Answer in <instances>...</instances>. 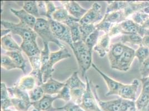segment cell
<instances>
[{"label": "cell", "instance_id": "44", "mask_svg": "<svg viewBox=\"0 0 149 111\" xmlns=\"http://www.w3.org/2000/svg\"><path fill=\"white\" fill-rule=\"evenodd\" d=\"M45 4L46 7V17L47 19H52V16L54 13L57 10L56 7L52 1H46Z\"/></svg>", "mask_w": 149, "mask_h": 111}, {"label": "cell", "instance_id": "47", "mask_svg": "<svg viewBox=\"0 0 149 111\" xmlns=\"http://www.w3.org/2000/svg\"><path fill=\"white\" fill-rule=\"evenodd\" d=\"M142 45L149 49V36H145L143 37Z\"/></svg>", "mask_w": 149, "mask_h": 111}, {"label": "cell", "instance_id": "3", "mask_svg": "<svg viewBox=\"0 0 149 111\" xmlns=\"http://www.w3.org/2000/svg\"><path fill=\"white\" fill-rule=\"evenodd\" d=\"M1 24L5 29L9 30L13 34L19 36L22 38V41H36L37 40V35L33 29L20 22L18 24H15L1 20Z\"/></svg>", "mask_w": 149, "mask_h": 111}, {"label": "cell", "instance_id": "8", "mask_svg": "<svg viewBox=\"0 0 149 111\" xmlns=\"http://www.w3.org/2000/svg\"><path fill=\"white\" fill-rule=\"evenodd\" d=\"M104 17L101 11V6L99 3L95 2L91 8L80 19L79 23L81 25H95L99 21H102Z\"/></svg>", "mask_w": 149, "mask_h": 111}, {"label": "cell", "instance_id": "26", "mask_svg": "<svg viewBox=\"0 0 149 111\" xmlns=\"http://www.w3.org/2000/svg\"><path fill=\"white\" fill-rule=\"evenodd\" d=\"M8 89L4 82L1 83V105L3 110H6L8 107L13 105Z\"/></svg>", "mask_w": 149, "mask_h": 111}, {"label": "cell", "instance_id": "17", "mask_svg": "<svg viewBox=\"0 0 149 111\" xmlns=\"http://www.w3.org/2000/svg\"><path fill=\"white\" fill-rule=\"evenodd\" d=\"M10 11L19 19L21 23L33 29L37 21V19L36 17L27 12L24 9L18 10L11 8Z\"/></svg>", "mask_w": 149, "mask_h": 111}, {"label": "cell", "instance_id": "35", "mask_svg": "<svg viewBox=\"0 0 149 111\" xmlns=\"http://www.w3.org/2000/svg\"><path fill=\"white\" fill-rule=\"evenodd\" d=\"M29 94L31 102H36L42 99L45 94L41 86H37L29 92Z\"/></svg>", "mask_w": 149, "mask_h": 111}, {"label": "cell", "instance_id": "11", "mask_svg": "<svg viewBox=\"0 0 149 111\" xmlns=\"http://www.w3.org/2000/svg\"><path fill=\"white\" fill-rule=\"evenodd\" d=\"M92 66L99 74L104 79L106 82V83L109 88V91L106 93V96H110L111 95H118L119 92L120 91V89L123 86L124 84L118 82L116 80H115L113 79L106 75L104 73H103L101 70H100L99 68L97 67V66L93 63Z\"/></svg>", "mask_w": 149, "mask_h": 111}, {"label": "cell", "instance_id": "40", "mask_svg": "<svg viewBox=\"0 0 149 111\" xmlns=\"http://www.w3.org/2000/svg\"><path fill=\"white\" fill-rule=\"evenodd\" d=\"M56 97L57 99H62L65 101L70 102V101H71V97L70 88L65 85L62 89L56 95Z\"/></svg>", "mask_w": 149, "mask_h": 111}, {"label": "cell", "instance_id": "28", "mask_svg": "<svg viewBox=\"0 0 149 111\" xmlns=\"http://www.w3.org/2000/svg\"><path fill=\"white\" fill-rule=\"evenodd\" d=\"M65 85L70 88V89L74 88H86V84H85L81 81L79 77L77 72H74L71 76L68 78V80L65 82Z\"/></svg>", "mask_w": 149, "mask_h": 111}, {"label": "cell", "instance_id": "22", "mask_svg": "<svg viewBox=\"0 0 149 111\" xmlns=\"http://www.w3.org/2000/svg\"><path fill=\"white\" fill-rule=\"evenodd\" d=\"M57 99V97H53L52 95L45 94L43 98L36 102H32V105L35 107L37 111L51 110L52 108V102Z\"/></svg>", "mask_w": 149, "mask_h": 111}, {"label": "cell", "instance_id": "5", "mask_svg": "<svg viewBox=\"0 0 149 111\" xmlns=\"http://www.w3.org/2000/svg\"><path fill=\"white\" fill-rule=\"evenodd\" d=\"M50 22V27L55 37L57 40H61L68 43L71 49L74 50V43L71 32L68 26L64 24L58 22L52 19H47Z\"/></svg>", "mask_w": 149, "mask_h": 111}, {"label": "cell", "instance_id": "7", "mask_svg": "<svg viewBox=\"0 0 149 111\" xmlns=\"http://www.w3.org/2000/svg\"><path fill=\"white\" fill-rule=\"evenodd\" d=\"M85 80L86 82V89L80 106L86 111H100L91 88V82L89 81L86 76H85Z\"/></svg>", "mask_w": 149, "mask_h": 111}, {"label": "cell", "instance_id": "15", "mask_svg": "<svg viewBox=\"0 0 149 111\" xmlns=\"http://www.w3.org/2000/svg\"><path fill=\"white\" fill-rule=\"evenodd\" d=\"M110 36L108 33H105L99 38L97 42L93 48V51L96 52L100 57H104L110 49Z\"/></svg>", "mask_w": 149, "mask_h": 111}, {"label": "cell", "instance_id": "32", "mask_svg": "<svg viewBox=\"0 0 149 111\" xmlns=\"http://www.w3.org/2000/svg\"><path fill=\"white\" fill-rule=\"evenodd\" d=\"M7 89L10 95L13 96V98L25 99L26 101H31L28 92L22 91L18 88L17 87L15 86V85L11 87L7 88Z\"/></svg>", "mask_w": 149, "mask_h": 111}, {"label": "cell", "instance_id": "41", "mask_svg": "<svg viewBox=\"0 0 149 111\" xmlns=\"http://www.w3.org/2000/svg\"><path fill=\"white\" fill-rule=\"evenodd\" d=\"M149 17L148 15L139 11L136 12L132 15V20H133L137 24L140 26Z\"/></svg>", "mask_w": 149, "mask_h": 111}, {"label": "cell", "instance_id": "9", "mask_svg": "<svg viewBox=\"0 0 149 111\" xmlns=\"http://www.w3.org/2000/svg\"><path fill=\"white\" fill-rule=\"evenodd\" d=\"M135 57V51L127 46L119 59L115 69L124 72L128 71Z\"/></svg>", "mask_w": 149, "mask_h": 111}, {"label": "cell", "instance_id": "19", "mask_svg": "<svg viewBox=\"0 0 149 111\" xmlns=\"http://www.w3.org/2000/svg\"><path fill=\"white\" fill-rule=\"evenodd\" d=\"M120 33L123 35L138 34L139 33L140 25L136 24L132 19H126L120 24H118Z\"/></svg>", "mask_w": 149, "mask_h": 111}, {"label": "cell", "instance_id": "18", "mask_svg": "<svg viewBox=\"0 0 149 111\" xmlns=\"http://www.w3.org/2000/svg\"><path fill=\"white\" fill-rule=\"evenodd\" d=\"M80 20L72 16H70L68 21L65 24L70 28L73 43L78 42L81 40V32L80 30Z\"/></svg>", "mask_w": 149, "mask_h": 111}, {"label": "cell", "instance_id": "37", "mask_svg": "<svg viewBox=\"0 0 149 111\" xmlns=\"http://www.w3.org/2000/svg\"><path fill=\"white\" fill-rule=\"evenodd\" d=\"M1 66L7 71L12 70L17 68L16 65L13 62V60L6 55H1Z\"/></svg>", "mask_w": 149, "mask_h": 111}, {"label": "cell", "instance_id": "24", "mask_svg": "<svg viewBox=\"0 0 149 111\" xmlns=\"http://www.w3.org/2000/svg\"><path fill=\"white\" fill-rule=\"evenodd\" d=\"M5 55L9 56L15 63L16 65L17 68L21 69L24 73L26 74V61L22 55V51H14V52H6Z\"/></svg>", "mask_w": 149, "mask_h": 111}, {"label": "cell", "instance_id": "27", "mask_svg": "<svg viewBox=\"0 0 149 111\" xmlns=\"http://www.w3.org/2000/svg\"><path fill=\"white\" fill-rule=\"evenodd\" d=\"M44 43V48L41 52V72L44 74L47 71L49 66L50 52L49 47V43Z\"/></svg>", "mask_w": 149, "mask_h": 111}, {"label": "cell", "instance_id": "45", "mask_svg": "<svg viewBox=\"0 0 149 111\" xmlns=\"http://www.w3.org/2000/svg\"><path fill=\"white\" fill-rule=\"evenodd\" d=\"M58 109H62L66 111H83L79 105H76L72 102H69L65 107Z\"/></svg>", "mask_w": 149, "mask_h": 111}, {"label": "cell", "instance_id": "31", "mask_svg": "<svg viewBox=\"0 0 149 111\" xmlns=\"http://www.w3.org/2000/svg\"><path fill=\"white\" fill-rule=\"evenodd\" d=\"M23 9L36 19L41 18L37 6V1H25L23 5Z\"/></svg>", "mask_w": 149, "mask_h": 111}, {"label": "cell", "instance_id": "1", "mask_svg": "<svg viewBox=\"0 0 149 111\" xmlns=\"http://www.w3.org/2000/svg\"><path fill=\"white\" fill-rule=\"evenodd\" d=\"M73 52L81 68L82 76L84 77L92 66L93 51L88 49L84 41H80L74 43Z\"/></svg>", "mask_w": 149, "mask_h": 111}, {"label": "cell", "instance_id": "12", "mask_svg": "<svg viewBox=\"0 0 149 111\" xmlns=\"http://www.w3.org/2000/svg\"><path fill=\"white\" fill-rule=\"evenodd\" d=\"M60 2L68 11L69 15L76 19H82L88 11L86 9L82 8L74 1H61Z\"/></svg>", "mask_w": 149, "mask_h": 111}, {"label": "cell", "instance_id": "6", "mask_svg": "<svg viewBox=\"0 0 149 111\" xmlns=\"http://www.w3.org/2000/svg\"><path fill=\"white\" fill-rule=\"evenodd\" d=\"M71 54L69 53L68 50L66 48L61 49L55 52H50V61L49 66L47 71L43 75L44 83L46 82L50 78L52 77V74L55 71L54 66L60 61L63 59L68 58L71 57Z\"/></svg>", "mask_w": 149, "mask_h": 111}, {"label": "cell", "instance_id": "2", "mask_svg": "<svg viewBox=\"0 0 149 111\" xmlns=\"http://www.w3.org/2000/svg\"><path fill=\"white\" fill-rule=\"evenodd\" d=\"M33 30L42 39L43 43H49L50 42L56 44L60 49L65 48V45L60 42L59 40L55 37L50 27V22L47 19L44 18L37 19Z\"/></svg>", "mask_w": 149, "mask_h": 111}, {"label": "cell", "instance_id": "39", "mask_svg": "<svg viewBox=\"0 0 149 111\" xmlns=\"http://www.w3.org/2000/svg\"><path fill=\"white\" fill-rule=\"evenodd\" d=\"M149 56V49L140 45L139 49L135 51V57L139 59L140 65H141Z\"/></svg>", "mask_w": 149, "mask_h": 111}, {"label": "cell", "instance_id": "49", "mask_svg": "<svg viewBox=\"0 0 149 111\" xmlns=\"http://www.w3.org/2000/svg\"><path fill=\"white\" fill-rule=\"evenodd\" d=\"M5 111H10V110H5ZM36 111V110H34V111Z\"/></svg>", "mask_w": 149, "mask_h": 111}, {"label": "cell", "instance_id": "30", "mask_svg": "<svg viewBox=\"0 0 149 111\" xmlns=\"http://www.w3.org/2000/svg\"><path fill=\"white\" fill-rule=\"evenodd\" d=\"M108 6L106 13L123 10L129 5V1H107Z\"/></svg>", "mask_w": 149, "mask_h": 111}, {"label": "cell", "instance_id": "36", "mask_svg": "<svg viewBox=\"0 0 149 111\" xmlns=\"http://www.w3.org/2000/svg\"><path fill=\"white\" fill-rule=\"evenodd\" d=\"M96 30L95 25H81L80 24V30L81 32V40L84 42L91 34Z\"/></svg>", "mask_w": 149, "mask_h": 111}, {"label": "cell", "instance_id": "48", "mask_svg": "<svg viewBox=\"0 0 149 111\" xmlns=\"http://www.w3.org/2000/svg\"><path fill=\"white\" fill-rule=\"evenodd\" d=\"M10 32H11V31L7 29H2L1 30V37L6 35L7 34L10 33Z\"/></svg>", "mask_w": 149, "mask_h": 111}, {"label": "cell", "instance_id": "4", "mask_svg": "<svg viewBox=\"0 0 149 111\" xmlns=\"http://www.w3.org/2000/svg\"><path fill=\"white\" fill-rule=\"evenodd\" d=\"M95 94L100 105L105 111H135V103L132 101L121 98L111 101L102 102L98 99L96 92Z\"/></svg>", "mask_w": 149, "mask_h": 111}, {"label": "cell", "instance_id": "21", "mask_svg": "<svg viewBox=\"0 0 149 111\" xmlns=\"http://www.w3.org/2000/svg\"><path fill=\"white\" fill-rule=\"evenodd\" d=\"M20 47L28 57L41 55V50L38 48L36 41H22Z\"/></svg>", "mask_w": 149, "mask_h": 111}, {"label": "cell", "instance_id": "10", "mask_svg": "<svg viewBox=\"0 0 149 111\" xmlns=\"http://www.w3.org/2000/svg\"><path fill=\"white\" fill-rule=\"evenodd\" d=\"M127 47V46L121 42L114 43L110 46L107 57L111 68L115 69L119 59Z\"/></svg>", "mask_w": 149, "mask_h": 111}, {"label": "cell", "instance_id": "43", "mask_svg": "<svg viewBox=\"0 0 149 111\" xmlns=\"http://www.w3.org/2000/svg\"><path fill=\"white\" fill-rule=\"evenodd\" d=\"M140 72L142 78L149 77V56L140 65Z\"/></svg>", "mask_w": 149, "mask_h": 111}, {"label": "cell", "instance_id": "25", "mask_svg": "<svg viewBox=\"0 0 149 111\" xmlns=\"http://www.w3.org/2000/svg\"><path fill=\"white\" fill-rule=\"evenodd\" d=\"M103 19L111 23L113 25H115L124 21L126 19V18L125 16L124 10H121L109 13H105Z\"/></svg>", "mask_w": 149, "mask_h": 111}, {"label": "cell", "instance_id": "14", "mask_svg": "<svg viewBox=\"0 0 149 111\" xmlns=\"http://www.w3.org/2000/svg\"><path fill=\"white\" fill-rule=\"evenodd\" d=\"M139 86V81L135 80L130 85H123L118 93L122 99L134 101L135 100L136 94Z\"/></svg>", "mask_w": 149, "mask_h": 111}, {"label": "cell", "instance_id": "16", "mask_svg": "<svg viewBox=\"0 0 149 111\" xmlns=\"http://www.w3.org/2000/svg\"><path fill=\"white\" fill-rule=\"evenodd\" d=\"M65 85V82H58L54 80L52 77H51L40 86L43 89L45 94L53 95L57 94Z\"/></svg>", "mask_w": 149, "mask_h": 111}, {"label": "cell", "instance_id": "29", "mask_svg": "<svg viewBox=\"0 0 149 111\" xmlns=\"http://www.w3.org/2000/svg\"><path fill=\"white\" fill-rule=\"evenodd\" d=\"M68 11L64 7L57 8L56 11L54 13L52 16V19L58 22L65 24L70 17Z\"/></svg>", "mask_w": 149, "mask_h": 111}, {"label": "cell", "instance_id": "13", "mask_svg": "<svg viewBox=\"0 0 149 111\" xmlns=\"http://www.w3.org/2000/svg\"><path fill=\"white\" fill-rule=\"evenodd\" d=\"M41 56V55H40ZM40 56L29 57L32 70L30 75L35 77L37 80V86H41L44 83L43 74L41 72V62Z\"/></svg>", "mask_w": 149, "mask_h": 111}, {"label": "cell", "instance_id": "23", "mask_svg": "<svg viewBox=\"0 0 149 111\" xmlns=\"http://www.w3.org/2000/svg\"><path fill=\"white\" fill-rule=\"evenodd\" d=\"M1 45L2 48L7 52L22 51L21 47L15 41L10 33L1 37Z\"/></svg>", "mask_w": 149, "mask_h": 111}, {"label": "cell", "instance_id": "34", "mask_svg": "<svg viewBox=\"0 0 149 111\" xmlns=\"http://www.w3.org/2000/svg\"><path fill=\"white\" fill-rule=\"evenodd\" d=\"M11 101L13 106L19 111H27L32 105L31 101L25 99L12 98Z\"/></svg>", "mask_w": 149, "mask_h": 111}, {"label": "cell", "instance_id": "20", "mask_svg": "<svg viewBox=\"0 0 149 111\" xmlns=\"http://www.w3.org/2000/svg\"><path fill=\"white\" fill-rule=\"evenodd\" d=\"M36 78L29 74L21 78L15 86L22 91L29 92L36 87Z\"/></svg>", "mask_w": 149, "mask_h": 111}, {"label": "cell", "instance_id": "46", "mask_svg": "<svg viewBox=\"0 0 149 111\" xmlns=\"http://www.w3.org/2000/svg\"><path fill=\"white\" fill-rule=\"evenodd\" d=\"M37 3L40 16H46V7L45 2L42 1H37Z\"/></svg>", "mask_w": 149, "mask_h": 111}, {"label": "cell", "instance_id": "42", "mask_svg": "<svg viewBox=\"0 0 149 111\" xmlns=\"http://www.w3.org/2000/svg\"><path fill=\"white\" fill-rule=\"evenodd\" d=\"M95 26L96 30L98 31H104L105 33H109V31H110L112 27L113 26V24L102 19V20L99 23L95 25Z\"/></svg>", "mask_w": 149, "mask_h": 111}, {"label": "cell", "instance_id": "38", "mask_svg": "<svg viewBox=\"0 0 149 111\" xmlns=\"http://www.w3.org/2000/svg\"><path fill=\"white\" fill-rule=\"evenodd\" d=\"M99 38V31L96 30L85 41V43L88 49L93 51V48L97 42Z\"/></svg>", "mask_w": 149, "mask_h": 111}, {"label": "cell", "instance_id": "33", "mask_svg": "<svg viewBox=\"0 0 149 111\" xmlns=\"http://www.w3.org/2000/svg\"><path fill=\"white\" fill-rule=\"evenodd\" d=\"M121 43H130L131 44H142L143 37H141L138 34H130V35H123L120 38Z\"/></svg>", "mask_w": 149, "mask_h": 111}]
</instances>
